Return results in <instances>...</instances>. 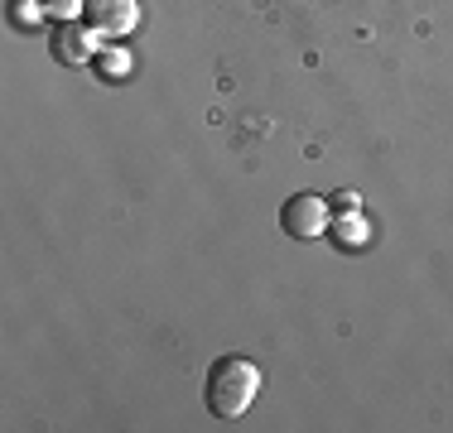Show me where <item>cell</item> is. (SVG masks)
Segmentation results:
<instances>
[{
  "label": "cell",
  "instance_id": "cell-1",
  "mask_svg": "<svg viewBox=\"0 0 453 433\" xmlns=\"http://www.w3.org/2000/svg\"><path fill=\"white\" fill-rule=\"evenodd\" d=\"M261 395V366L246 356H222L208 371V409L218 419H242Z\"/></svg>",
  "mask_w": 453,
  "mask_h": 433
},
{
  "label": "cell",
  "instance_id": "cell-7",
  "mask_svg": "<svg viewBox=\"0 0 453 433\" xmlns=\"http://www.w3.org/2000/svg\"><path fill=\"white\" fill-rule=\"evenodd\" d=\"M342 236H348V241H352V246H357V241H362V236H366V226H362V216H348V222H342Z\"/></svg>",
  "mask_w": 453,
  "mask_h": 433
},
{
  "label": "cell",
  "instance_id": "cell-5",
  "mask_svg": "<svg viewBox=\"0 0 453 433\" xmlns=\"http://www.w3.org/2000/svg\"><path fill=\"white\" fill-rule=\"evenodd\" d=\"M39 5H44V15H53V19L68 25V19H78L82 10H88V0H39Z\"/></svg>",
  "mask_w": 453,
  "mask_h": 433
},
{
  "label": "cell",
  "instance_id": "cell-6",
  "mask_svg": "<svg viewBox=\"0 0 453 433\" xmlns=\"http://www.w3.org/2000/svg\"><path fill=\"white\" fill-rule=\"evenodd\" d=\"M39 10H44L39 0H15V10H10V19H15L19 29H29V25L39 19Z\"/></svg>",
  "mask_w": 453,
  "mask_h": 433
},
{
  "label": "cell",
  "instance_id": "cell-4",
  "mask_svg": "<svg viewBox=\"0 0 453 433\" xmlns=\"http://www.w3.org/2000/svg\"><path fill=\"white\" fill-rule=\"evenodd\" d=\"M53 53H58V58H68V63H82V58H88V34H82V29H73V19H68V25L53 34Z\"/></svg>",
  "mask_w": 453,
  "mask_h": 433
},
{
  "label": "cell",
  "instance_id": "cell-3",
  "mask_svg": "<svg viewBox=\"0 0 453 433\" xmlns=\"http://www.w3.org/2000/svg\"><path fill=\"white\" fill-rule=\"evenodd\" d=\"M280 226H285L289 236H299V241H314V236L328 232V202H323L319 193H295V198L280 208Z\"/></svg>",
  "mask_w": 453,
  "mask_h": 433
},
{
  "label": "cell",
  "instance_id": "cell-2",
  "mask_svg": "<svg viewBox=\"0 0 453 433\" xmlns=\"http://www.w3.org/2000/svg\"><path fill=\"white\" fill-rule=\"evenodd\" d=\"M82 15L96 39H126L140 29V0H88Z\"/></svg>",
  "mask_w": 453,
  "mask_h": 433
}]
</instances>
